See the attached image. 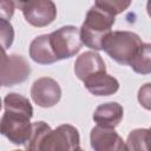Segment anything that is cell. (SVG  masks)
Here are the masks:
<instances>
[{"instance_id": "obj_1", "label": "cell", "mask_w": 151, "mask_h": 151, "mask_svg": "<svg viewBox=\"0 0 151 151\" xmlns=\"http://www.w3.org/2000/svg\"><path fill=\"white\" fill-rule=\"evenodd\" d=\"M5 112L1 118V133L13 144L26 145L32 133L29 119L33 109L27 98L18 93H8L4 99Z\"/></svg>"}, {"instance_id": "obj_2", "label": "cell", "mask_w": 151, "mask_h": 151, "mask_svg": "<svg viewBox=\"0 0 151 151\" xmlns=\"http://www.w3.org/2000/svg\"><path fill=\"white\" fill-rule=\"evenodd\" d=\"M113 24L114 15L94 2L88 9L85 21L80 27L83 44L94 51L103 50V41L112 32L111 27Z\"/></svg>"}, {"instance_id": "obj_3", "label": "cell", "mask_w": 151, "mask_h": 151, "mask_svg": "<svg viewBox=\"0 0 151 151\" xmlns=\"http://www.w3.org/2000/svg\"><path fill=\"white\" fill-rule=\"evenodd\" d=\"M142 45V39L136 33L114 31L104 39L103 50L118 64L130 65Z\"/></svg>"}, {"instance_id": "obj_4", "label": "cell", "mask_w": 151, "mask_h": 151, "mask_svg": "<svg viewBox=\"0 0 151 151\" xmlns=\"http://www.w3.org/2000/svg\"><path fill=\"white\" fill-rule=\"evenodd\" d=\"M50 42L58 60L71 58L81 48L80 29L76 26H63L50 34Z\"/></svg>"}, {"instance_id": "obj_5", "label": "cell", "mask_w": 151, "mask_h": 151, "mask_svg": "<svg viewBox=\"0 0 151 151\" xmlns=\"http://www.w3.org/2000/svg\"><path fill=\"white\" fill-rule=\"evenodd\" d=\"M79 140L78 130L70 124H63L45 136L39 151H77Z\"/></svg>"}, {"instance_id": "obj_6", "label": "cell", "mask_w": 151, "mask_h": 151, "mask_svg": "<svg viewBox=\"0 0 151 151\" xmlns=\"http://www.w3.org/2000/svg\"><path fill=\"white\" fill-rule=\"evenodd\" d=\"M22 11V14L28 24L35 27H44L54 21L57 8L54 2L48 0H29L19 1L15 4Z\"/></svg>"}, {"instance_id": "obj_7", "label": "cell", "mask_w": 151, "mask_h": 151, "mask_svg": "<svg viewBox=\"0 0 151 151\" xmlns=\"http://www.w3.org/2000/svg\"><path fill=\"white\" fill-rule=\"evenodd\" d=\"M31 73L28 61L18 54L7 55L2 50L1 57V85L13 86L25 81Z\"/></svg>"}, {"instance_id": "obj_8", "label": "cell", "mask_w": 151, "mask_h": 151, "mask_svg": "<svg viewBox=\"0 0 151 151\" xmlns=\"http://www.w3.org/2000/svg\"><path fill=\"white\" fill-rule=\"evenodd\" d=\"M31 97L37 105L41 107H52L59 103L61 98V88L54 79L42 77L33 83Z\"/></svg>"}, {"instance_id": "obj_9", "label": "cell", "mask_w": 151, "mask_h": 151, "mask_svg": "<svg viewBox=\"0 0 151 151\" xmlns=\"http://www.w3.org/2000/svg\"><path fill=\"white\" fill-rule=\"evenodd\" d=\"M90 140L94 151H127L126 143L114 129H106L97 125L91 130Z\"/></svg>"}, {"instance_id": "obj_10", "label": "cell", "mask_w": 151, "mask_h": 151, "mask_svg": "<svg viewBox=\"0 0 151 151\" xmlns=\"http://www.w3.org/2000/svg\"><path fill=\"white\" fill-rule=\"evenodd\" d=\"M101 72H106L105 63L96 52H85L80 54L74 63V73L81 81H85L87 78Z\"/></svg>"}, {"instance_id": "obj_11", "label": "cell", "mask_w": 151, "mask_h": 151, "mask_svg": "<svg viewBox=\"0 0 151 151\" xmlns=\"http://www.w3.org/2000/svg\"><path fill=\"white\" fill-rule=\"evenodd\" d=\"M123 106L116 101H110L99 105L93 112V120L98 126L114 129L123 119Z\"/></svg>"}, {"instance_id": "obj_12", "label": "cell", "mask_w": 151, "mask_h": 151, "mask_svg": "<svg viewBox=\"0 0 151 151\" xmlns=\"http://www.w3.org/2000/svg\"><path fill=\"white\" fill-rule=\"evenodd\" d=\"M85 87L94 96H111L119 88L118 80L106 72L97 73L84 81Z\"/></svg>"}, {"instance_id": "obj_13", "label": "cell", "mask_w": 151, "mask_h": 151, "mask_svg": "<svg viewBox=\"0 0 151 151\" xmlns=\"http://www.w3.org/2000/svg\"><path fill=\"white\" fill-rule=\"evenodd\" d=\"M29 57L38 64L48 65L58 61L50 42V34L34 38L29 45Z\"/></svg>"}, {"instance_id": "obj_14", "label": "cell", "mask_w": 151, "mask_h": 151, "mask_svg": "<svg viewBox=\"0 0 151 151\" xmlns=\"http://www.w3.org/2000/svg\"><path fill=\"white\" fill-rule=\"evenodd\" d=\"M131 68L139 74L151 73V44H143L130 63Z\"/></svg>"}, {"instance_id": "obj_15", "label": "cell", "mask_w": 151, "mask_h": 151, "mask_svg": "<svg viewBox=\"0 0 151 151\" xmlns=\"http://www.w3.org/2000/svg\"><path fill=\"white\" fill-rule=\"evenodd\" d=\"M51 126L47 125L45 122H35L32 124V133L26 143L27 151H39L40 145L45 138V136L51 131Z\"/></svg>"}, {"instance_id": "obj_16", "label": "cell", "mask_w": 151, "mask_h": 151, "mask_svg": "<svg viewBox=\"0 0 151 151\" xmlns=\"http://www.w3.org/2000/svg\"><path fill=\"white\" fill-rule=\"evenodd\" d=\"M146 138H147L146 129H136L131 131L126 140L127 151H149Z\"/></svg>"}, {"instance_id": "obj_17", "label": "cell", "mask_w": 151, "mask_h": 151, "mask_svg": "<svg viewBox=\"0 0 151 151\" xmlns=\"http://www.w3.org/2000/svg\"><path fill=\"white\" fill-rule=\"evenodd\" d=\"M96 4H98L100 7H103L105 11H107L109 13H111L112 15H117L119 13H122L123 11H125L130 5L131 1H113V0H104V1H96Z\"/></svg>"}, {"instance_id": "obj_18", "label": "cell", "mask_w": 151, "mask_h": 151, "mask_svg": "<svg viewBox=\"0 0 151 151\" xmlns=\"http://www.w3.org/2000/svg\"><path fill=\"white\" fill-rule=\"evenodd\" d=\"M0 38H1L2 50H6L12 45L14 38V31L8 20L0 19Z\"/></svg>"}, {"instance_id": "obj_19", "label": "cell", "mask_w": 151, "mask_h": 151, "mask_svg": "<svg viewBox=\"0 0 151 151\" xmlns=\"http://www.w3.org/2000/svg\"><path fill=\"white\" fill-rule=\"evenodd\" d=\"M138 101L144 109L151 110V83L144 84L138 90Z\"/></svg>"}, {"instance_id": "obj_20", "label": "cell", "mask_w": 151, "mask_h": 151, "mask_svg": "<svg viewBox=\"0 0 151 151\" xmlns=\"http://www.w3.org/2000/svg\"><path fill=\"white\" fill-rule=\"evenodd\" d=\"M14 6L15 2L13 1H1L0 2V19L8 20L14 13Z\"/></svg>"}, {"instance_id": "obj_21", "label": "cell", "mask_w": 151, "mask_h": 151, "mask_svg": "<svg viewBox=\"0 0 151 151\" xmlns=\"http://www.w3.org/2000/svg\"><path fill=\"white\" fill-rule=\"evenodd\" d=\"M146 142H147V150L151 151V129L147 130V138H146Z\"/></svg>"}, {"instance_id": "obj_22", "label": "cell", "mask_w": 151, "mask_h": 151, "mask_svg": "<svg viewBox=\"0 0 151 151\" xmlns=\"http://www.w3.org/2000/svg\"><path fill=\"white\" fill-rule=\"evenodd\" d=\"M146 9H147V14L151 17V0L147 2V5H146Z\"/></svg>"}, {"instance_id": "obj_23", "label": "cell", "mask_w": 151, "mask_h": 151, "mask_svg": "<svg viewBox=\"0 0 151 151\" xmlns=\"http://www.w3.org/2000/svg\"><path fill=\"white\" fill-rule=\"evenodd\" d=\"M77 151H84V150H83V149H80V147H79V149H78V150H77Z\"/></svg>"}, {"instance_id": "obj_24", "label": "cell", "mask_w": 151, "mask_h": 151, "mask_svg": "<svg viewBox=\"0 0 151 151\" xmlns=\"http://www.w3.org/2000/svg\"><path fill=\"white\" fill-rule=\"evenodd\" d=\"M14 151H24V150H14Z\"/></svg>"}]
</instances>
